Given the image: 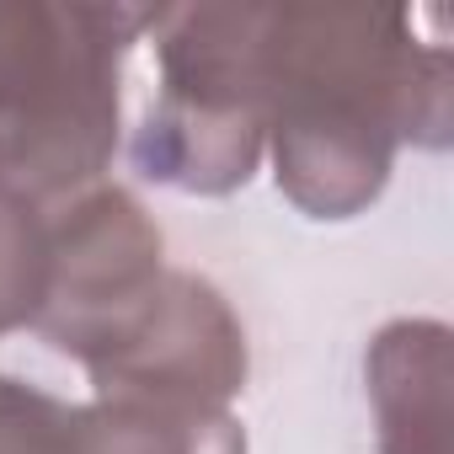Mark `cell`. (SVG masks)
<instances>
[{"label":"cell","mask_w":454,"mask_h":454,"mask_svg":"<svg viewBox=\"0 0 454 454\" xmlns=\"http://www.w3.org/2000/svg\"><path fill=\"white\" fill-rule=\"evenodd\" d=\"M401 145H449V49L406 12L273 6L268 150L278 192L310 219L364 214Z\"/></svg>","instance_id":"6da1fadb"},{"label":"cell","mask_w":454,"mask_h":454,"mask_svg":"<svg viewBox=\"0 0 454 454\" xmlns=\"http://www.w3.org/2000/svg\"><path fill=\"white\" fill-rule=\"evenodd\" d=\"M155 12L0 0V187L54 208L102 182L118 150L123 59Z\"/></svg>","instance_id":"7a4b0ae2"},{"label":"cell","mask_w":454,"mask_h":454,"mask_svg":"<svg viewBox=\"0 0 454 454\" xmlns=\"http://www.w3.org/2000/svg\"><path fill=\"white\" fill-rule=\"evenodd\" d=\"M268 27L273 6H160V97L134 134L139 176L224 198L268 150Z\"/></svg>","instance_id":"3957f363"},{"label":"cell","mask_w":454,"mask_h":454,"mask_svg":"<svg viewBox=\"0 0 454 454\" xmlns=\"http://www.w3.org/2000/svg\"><path fill=\"white\" fill-rule=\"evenodd\" d=\"M166 273L150 208L129 187L97 182L49 208V294L33 332L91 369L150 316Z\"/></svg>","instance_id":"277c9868"},{"label":"cell","mask_w":454,"mask_h":454,"mask_svg":"<svg viewBox=\"0 0 454 454\" xmlns=\"http://www.w3.org/2000/svg\"><path fill=\"white\" fill-rule=\"evenodd\" d=\"M86 374L102 401L231 411V401L247 390L252 374L247 326L208 278L171 268L150 316L129 332V342H118Z\"/></svg>","instance_id":"5b68a950"},{"label":"cell","mask_w":454,"mask_h":454,"mask_svg":"<svg viewBox=\"0 0 454 454\" xmlns=\"http://www.w3.org/2000/svg\"><path fill=\"white\" fill-rule=\"evenodd\" d=\"M449 326L390 321L364 353V385L374 406L380 454H449Z\"/></svg>","instance_id":"8992f818"},{"label":"cell","mask_w":454,"mask_h":454,"mask_svg":"<svg viewBox=\"0 0 454 454\" xmlns=\"http://www.w3.org/2000/svg\"><path fill=\"white\" fill-rule=\"evenodd\" d=\"M81 454H247L236 411H192L155 401H86L75 406Z\"/></svg>","instance_id":"52a82bcc"},{"label":"cell","mask_w":454,"mask_h":454,"mask_svg":"<svg viewBox=\"0 0 454 454\" xmlns=\"http://www.w3.org/2000/svg\"><path fill=\"white\" fill-rule=\"evenodd\" d=\"M49 294V208L0 187V337L38 321Z\"/></svg>","instance_id":"ba28073f"},{"label":"cell","mask_w":454,"mask_h":454,"mask_svg":"<svg viewBox=\"0 0 454 454\" xmlns=\"http://www.w3.org/2000/svg\"><path fill=\"white\" fill-rule=\"evenodd\" d=\"M0 454H81L75 449V406L0 374Z\"/></svg>","instance_id":"9c48e42d"}]
</instances>
